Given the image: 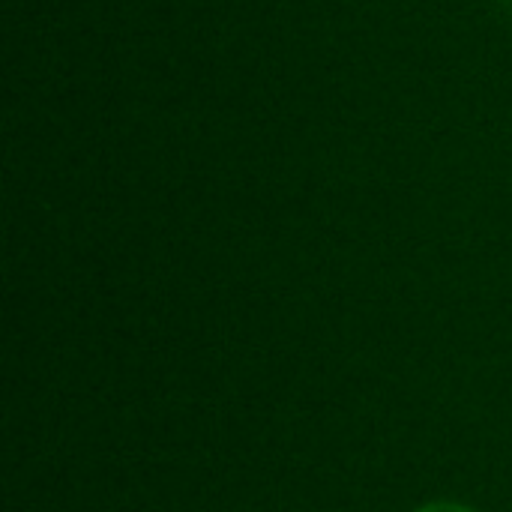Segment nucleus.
Listing matches in <instances>:
<instances>
[{
	"mask_svg": "<svg viewBox=\"0 0 512 512\" xmlns=\"http://www.w3.org/2000/svg\"><path fill=\"white\" fill-rule=\"evenodd\" d=\"M414 512H477L471 510V507H465V504H453V501H435V504H426V507H420V510Z\"/></svg>",
	"mask_w": 512,
	"mask_h": 512,
	"instance_id": "nucleus-1",
	"label": "nucleus"
}]
</instances>
